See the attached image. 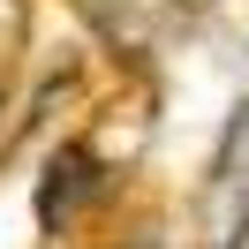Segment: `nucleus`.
I'll return each instance as SVG.
<instances>
[{
  "mask_svg": "<svg viewBox=\"0 0 249 249\" xmlns=\"http://www.w3.org/2000/svg\"><path fill=\"white\" fill-rule=\"evenodd\" d=\"M204 234H212V249L249 242V98L234 106L227 136L212 151V174H204Z\"/></svg>",
  "mask_w": 249,
  "mask_h": 249,
  "instance_id": "obj_1",
  "label": "nucleus"
},
{
  "mask_svg": "<svg viewBox=\"0 0 249 249\" xmlns=\"http://www.w3.org/2000/svg\"><path fill=\"white\" fill-rule=\"evenodd\" d=\"M76 8L121 61H151L181 31V16H189V0H76Z\"/></svg>",
  "mask_w": 249,
  "mask_h": 249,
  "instance_id": "obj_2",
  "label": "nucleus"
},
{
  "mask_svg": "<svg viewBox=\"0 0 249 249\" xmlns=\"http://www.w3.org/2000/svg\"><path fill=\"white\" fill-rule=\"evenodd\" d=\"M98 181H106V174H98V151H91V143H61V151L46 159V181H38V227L61 234L68 219L98 196Z\"/></svg>",
  "mask_w": 249,
  "mask_h": 249,
  "instance_id": "obj_3",
  "label": "nucleus"
},
{
  "mask_svg": "<svg viewBox=\"0 0 249 249\" xmlns=\"http://www.w3.org/2000/svg\"><path fill=\"white\" fill-rule=\"evenodd\" d=\"M31 46V0H0V68Z\"/></svg>",
  "mask_w": 249,
  "mask_h": 249,
  "instance_id": "obj_4",
  "label": "nucleus"
},
{
  "mask_svg": "<svg viewBox=\"0 0 249 249\" xmlns=\"http://www.w3.org/2000/svg\"><path fill=\"white\" fill-rule=\"evenodd\" d=\"M0 121H8V83H0Z\"/></svg>",
  "mask_w": 249,
  "mask_h": 249,
  "instance_id": "obj_5",
  "label": "nucleus"
}]
</instances>
